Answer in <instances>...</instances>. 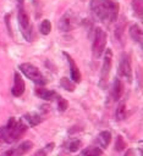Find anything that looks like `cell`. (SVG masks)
Wrapping results in <instances>:
<instances>
[{
	"label": "cell",
	"instance_id": "obj_10",
	"mask_svg": "<svg viewBox=\"0 0 143 156\" xmlns=\"http://www.w3.org/2000/svg\"><path fill=\"white\" fill-rule=\"evenodd\" d=\"M24 88H26L24 80L22 79L21 74L18 72H15V74H13V85H12V89H11L12 95L16 96V98L21 96L24 93Z\"/></svg>",
	"mask_w": 143,
	"mask_h": 156
},
{
	"label": "cell",
	"instance_id": "obj_11",
	"mask_svg": "<svg viewBox=\"0 0 143 156\" xmlns=\"http://www.w3.org/2000/svg\"><path fill=\"white\" fill-rule=\"evenodd\" d=\"M64 56L67 58V61H68V63H70V76H71L72 82H75V83H79L81 79H82V76H81L79 68L77 67L75 60H73V58L71 57V55L67 54V52H64Z\"/></svg>",
	"mask_w": 143,
	"mask_h": 156
},
{
	"label": "cell",
	"instance_id": "obj_9",
	"mask_svg": "<svg viewBox=\"0 0 143 156\" xmlns=\"http://www.w3.org/2000/svg\"><path fill=\"white\" fill-rule=\"evenodd\" d=\"M75 24H76V20L73 17L72 13L70 12H66L59 21V28L62 30V32H68L71 29L75 28Z\"/></svg>",
	"mask_w": 143,
	"mask_h": 156
},
{
	"label": "cell",
	"instance_id": "obj_8",
	"mask_svg": "<svg viewBox=\"0 0 143 156\" xmlns=\"http://www.w3.org/2000/svg\"><path fill=\"white\" fill-rule=\"evenodd\" d=\"M119 73L120 76L125 77L128 82L132 80V67H131V60L130 56L126 54L122 55L121 61H120V66H119Z\"/></svg>",
	"mask_w": 143,
	"mask_h": 156
},
{
	"label": "cell",
	"instance_id": "obj_27",
	"mask_svg": "<svg viewBox=\"0 0 143 156\" xmlns=\"http://www.w3.org/2000/svg\"><path fill=\"white\" fill-rule=\"evenodd\" d=\"M5 23H6V28H7L9 34L12 37V28H11V24H10V15H6L5 16Z\"/></svg>",
	"mask_w": 143,
	"mask_h": 156
},
{
	"label": "cell",
	"instance_id": "obj_29",
	"mask_svg": "<svg viewBox=\"0 0 143 156\" xmlns=\"http://www.w3.org/2000/svg\"><path fill=\"white\" fill-rule=\"evenodd\" d=\"M125 156H136V154H134V151H133L132 149H128V150L126 151Z\"/></svg>",
	"mask_w": 143,
	"mask_h": 156
},
{
	"label": "cell",
	"instance_id": "obj_23",
	"mask_svg": "<svg viewBox=\"0 0 143 156\" xmlns=\"http://www.w3.org/2000/svg\"><path fill=\"white\" fill-rule=\"evenodd\" d=\"M53 147H54V143H50L49 145L44 146L43 149H39L38 151H35L32 156H46V155L53 150Z\"/></svg>",
	"mask_w": 143,
	"mask_h": 156
},
{
	"label": "cell",
	"instance_id": "obj_28",
	"mask_svg": "<svg viewBox=\"0 0 143 156\" xmlns=\"http://www.w3.org/2000/svg\"><path fill=\"white\" fill-rule=\"evenodd\" d=\"M4 132H5V127H0V144L4 141Z\"/></svg>",
	"mask_w": 143,
	"mask_h": 156
},
{
	"label": "cell",
	"instance_id": "obj_17",
	"mask_svg": "<svg viewBox=\"0 0 143 156\" xmlns=\"http://www.w3.org/2000/svg\"><path fill=\"white\" fill-rule=\"evenodd\" d=\"M103 149L97 146H89L82 150V156H101Z\"/></svg>",
	"mask_w": 143,
	"mask_h": 156
},
{
	"label": "cell",
	"instance_id": "obj_12",
	"mask_svg": "<svg viewBox=\"0 0 143 156\" xmlns=\"http://www.w3.org/2000/svg\"><path fill=\"white\" fill-rule=\"evenodd\" d=\"M123 94V83L121 82V79L116 78L114 80V84H112V89H111V96L115 101L120 100L121 96Z\"/></svg>",
	"mask_w": 143,
	"mask_h": 156
},
{
	"label": "cell",
	"instance_id": "obj_14",
	"mask_svg": "<svg viewBox=\"0 0 143 156\" xmlns=\"http://www.w3.org/2000/svg\"><path fill=\"white\" fill-rule=\"evenodd\" d=\"M97 141H98V146L99 147H101V149H105L109 144H110V141H111V133L109 132V130H103V132H100L99 134H98V136H97Z\"/></svg>",
	"mask_w": 143,
	"mask_h": 156
},
{
	"label": "cell",
	"instance_id": "obj_25",
	"mask_svg": "<svg viewBox=\"0 0 143 156\" xmlns=\"http://www.w3.org/2000/svg\"><path fill=\"white\" fill-rule=\"evenodd\" d=\"M126 149V141L123 140V138L121 135L116 136V143H115V150L116 151H122Z\"/></svg>",
	"mask_w": 143,
	"mask_h": 156
},
{
	"label": "cell",
	"instance_id": "obj_3",
	"mask_svg": "<svg viewBox=\"0 0 143 156\" xmlns=\"http://www.w3.org/2000/svg\"><path fill=\"white\" fill-rule=\"evenodd\" d=\"M20 69H21V72L26 76V77H28L32 82H34V83H37L38 85H44L45 83H46V78L43 76V73L35 67V66H33L32 63H21L20 65Z\"/></svg>",
	"mask_w": 143,
	"mask_h": 156
},
{
	"label": "cell",
	"instance_id": "obj_20",
	"mask_svg": "<svg viewBox=\"0 0 143 156\" xmlns=\"http://www.w3.org/2000/svg\"><path fill=\"white\" fill-rule=\"evenodd\" d=\"M126 117V104L123 101H121L119 104V106L116 107V111H115V118L117 121H122L123 118Z\"/></svg>",
	"mask_w": 143,
	"mask_h": 156
},
{
	"label": "cell",
	"instance_id": "obj_1",
	"mask_svg": "<svg viewBox=\"0 0 143 156\" xmlns=\"http://www.w3.org/2000/svg\"><path fill=\"white\" fill-rule=\"evenodd\" d=\"M28 126L23 122V119H18L16 121L15 117H10L9 122L5 127V132H4V141L5 143H15L16 140H18L27 130Z\"/></svg>",
	"mask_w": 143,
	"mask_h": 156
},
{
	"label": "cell",
	"instance_id": "obj_24",
	"mask_svg": "<svg viewBox=\"0 0 143 156\" xmlns=\"http://www.w3.org/2000/svg\"><path fill=\"white\" fill-rule=\"evenodd\" d=\"M51 30V22L49 20H44L40 24V33L44 35H48Z\"/></svg>",
	"mask_w": 143,
	"mask_h": 156
},
{
	"label": "cell",
	"instance_id": "obj_5",
	"mask_svg": "<svg viewBox=\"0 0 143 156\" xmlns=\"http://www.w3.org/2000/svg\"><path fill=\"white\" fill-rule=\"evenodd\" d=\"M90 7H92L94 16L98 20H100L101 22H105L106 20H109V11L103 0H92Z\"/></svg>",
	"mask_w": 143,
	"mask_h": 156
},
{
	"label": "cell",
	"instance_id": "obj_30",
	"mask_svg": "<svg viewBox=\"0 0 143 156\" xmlns=\"http://www.w3.org/2000/svg\"><path fill=\"white\" fill-rule=\"evenodd\" d=\"M20 1V4H23V0H18Z\"/></svg>",
	"mask_w": 143,
	"mask_h": 156
},
{
	"label": "cell",
	"instance_id": "obj_21",
	"mask_svg": "<svg viewBox=\"0 0 143 156\" xmlns=\"http://www.w3.org/2000/svg\"><path fill=\"white\" fill-rule=\"evenodd\" d=\"M60 84H61V87H62L65 90L71 91V93L76 89V84H75V82H72L71 79H68V78H66V77H62V78H61Z\"/></svg>",
	"mask_w": 143,
	"mask_h": 156
},
{
	"label": "cell",
	"instance_id": "obj_18",
	"mask_svg": "<svg viewBox=\"0 0 143 156\" xmlns=\"http://www.w3.org/2000/svg\"><path fill=\"white\" fill-rule=\"evenodd\" d=\"M125 22L126 20L123 17L120 18V21L116 23V28H115V37L117 40H121L122 39V35H123V30H125Z\"/></svg>",
	"mask_w": 143,
	"mask_h": 156
},
{
	"label": "cell",
	"instance_id": "obj_7",
	"mask_svg": "<svg viewBox=\"0 0 143 156\" xmlns=\"http://www.w3.org/2000/svg\"><path fill=\"white\" fill-rule=\"evenodd\" d=\"M17 18H18V23H20V26H21V29H22V33H23L24 38H26V39H29V35H28L29 16H28L27 11L24 10L23 4H20V6H18V15H17Z\"/></svg>",
	"mask_w": 143,
	"mask_h": 156
},
{
	"label": "cell",
	"instance_id": "obj_13",
	"mask_svg": "<svg viewBox=\"0 0 143 156\" xmlns=\"http://www.w3.org/2000/svg\"><path fill=\"white\" fill-rule=\"evenodd\" d=\"M34 93L38 98H40L43 100H46V101H50L56 96V93L54 90H50V89H46V88H40V87H38L34 90Z\"/></svg>",
	"mask_w": 143,
	"mask_h": 156
},
{
	"label": "cell",
	"instance_id": "obj_4",
	"mask_svg": "<svg viewBox=\"0 0 143 156\" xmlns=\"http://www.w3.org/2000/svg\"><path fill=\"white\" fill-rule=\"evenodd\" d=\"M104 61H103V66H101V71H100V80H99V85L105 89L108 80H109V76H110V71H111V65H112V51L111 49H106L104 50Z\"/></svg>",
	"mask_w": 143,
	"mask_h": 156
},
{
	"label": "cell",
	"instance_id": "obj_2",
	"mask_svg": "<svg viewBox=\"0 0 143 156\" xmlns=\"http://www.w3.org/2000/svg\"><path fill=\"white\" fill-rule=\"evenodd\" d=\"M106 41H108V35L105 30H103L101 28H97L94 32V39H93V45H92V54L95 60L99 58L101 54L104 52Z\"/></svg>",
	"mask_w": 143,
	"mask_h": 156
},
{
	"label": "cell",
	"instance_id": "obj_19",
	"mask_svg": "<svg viewBox=\"0 0 143 156\" xmlns=\"http://www.w3.org/2000/svg\"><path fill=\"white\" fill-rule=\"evenodd\" d=\"M131 5H132L134 15L137 17L142 18V15H143V0H132Z\"/></svg>",
	"mask_w": 143,
	"mask_h": 156
},
{
	"label": "cell",
	"instance_id": "obj_6",
	"mask_svg": "<svg viewBox=\"0 0 143 156\" xmlns=\"http://www.w3.org/2000/svg\"><path fill=\"white\" fill-rule=\"evenodd\" d=\"M32 147H33V143H32L31 140H26V141H22L18 146L11 147V149L4 151L0 156H23V155H26Z\"/></svg>",
	"mask_w": 143,
	"mask_h": 156
},
{
	"label": "cell",
	"instance_id": "obj_26",
	"mask_svg": "<svg viewBox=\"0 0 143 156\" xmlns=\"http://www.w3.org/2000/svg\"><path fill=\"white\" fill-rule=\"evenodd\" d=\"M81 146H82V141H81L79 139H75V140H72V141L70 143V145H68V151L75 152V151H77Z\"/></svg>",
	"mask_w": 143,
	"mask_h": 156
},
{
	"label": "cell",
	"instance_id": "obj_16",
	"mask_svg": "<svg viewBox=\"0 0 143 156\" xmlns=\"http://www.w3.org/2000/svg\"><path fill=\"white\" fill-rule=\"evenodd\" d=\"M130 35L134 41L141 43L142 41V29H141V27L138 24H132L130 27Z\"/></svg>",
	"mask_w": 143,
	"mask_h": 156
},
{
	"label": "cell",
	"instance_id": "obj_15",
	"mask_svg": "<svg viewBox=\"0 0 143 156\" xmlns=\"http://www.w3.org/2000/svg\"><path fill=\"white\" fill-rule=\"evenodd\" d=\"M24 119L28 122V124H29L31 127H34V126L39 124V123L43 121L42 116L38 115L37 112H28V113H26V115H24Z\"/></svg>",
	"mask_w": 143,
	"mask_h": 156
},
{
	"label": "cell",
	"instance_id": "obj_22",
	"mask_svg": "<svg viewBox=\"0 0 143 156\" xmlns=\"http://www.w3.org/2000/svg\"><path fill=\"white\" fill-rule=\"evenodd\" d=\"M55 98H56V102H57V108H59V111H60V112L66 111L67 107H68L67 100H65V99H64L62 96H60V95H56Z\"/></svg>",
	"mask_w": 143,
	"mask_h": 156
}]
</instances>
